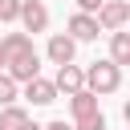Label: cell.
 <instances>
[{
    "instance_id": "obj_10",
    "label": "cell",
    "mask_w": 130,
    "mask_h": 130,
    "mask_svg": "<svg viewBox=\"0 0 130 130\" xmlns=\"http://www.w3.org/2000/svg\"><path fill=\"white\" fill-rule=\"evenodd\" d=\"M69 110H73V118H85V114H93V110H98V93H89V89L81 85L77 93H69Z\"/></svg>"
},
{
    "instance_id": "obj_13",
    "label": "cell",
    "mask_w": 130,
    "mask_h": 130,
    "mask_svg": "<svg viewBox=\"0 0 130 130\" xmlns=\"http://www.w3.org/2000/svg\"><path fill=\"white\" fill-rule=\"evenodd\" d=\"M16 85H20V81H16V77H12L8 69H4V73H0V106L16 102Z\"/></svg>"
},
{
    "instance_id": "obj_2",
    "label": "cell",
    "mask_w": 130,
    "mask_h": 130,
    "mask_svg": "<svg viewBox=\"0 0 130 130\" xmlns=\"http://www.w3.org/2000/svg\"><path fill=\"white\" fill-rule=\"evenodd\" d=\"M126 20H130V4H126V0H102V4H98V28L114 32V28H122Z\"/></svg>"
},
{
    "instance_id": "obj_1",
    "label": "cell",
    "mask_w": 130,
    "mask_h": 130,
    "mask_svg": "<svg viewBox=\"0 0 130 130\" xmlns=\"http://www.w3.org/2000/svg\"><path fill=\"white\" fill-rule=\"evenodd\" d=\"M85 89L98 93V98H102V93H118V89H122V65H114L110 57H106V61H93V65L85 69Z\"/></svg>"
},
{
    "instance_id": "obj_15",
    "label": "cell",
    "mask_w": 130,
    "mask_h": 130,
    "mask_svg": "<svg viewBox=\"0 0 130 130\" xmlns=\"http://www.w3.org/2000/svg\"><path fill=\"white\" fill-rule=\"evenodd\" d=\"M20 16V0H0V24H12Z\"/></svg>"
},
{
    "instance_id": "obj_9",
    "label": "cell",
    "mask_w": 130,
    "mask_h": 130,
    "mask_svg": "<svg viewBox=\"0 0 130 130\" xmlns=\"http://www.w3.org/2000/svg\"><path fill=\"white\" fill-rule=\"evenodd\" d=\"M110 61L114 65H130V32H122V28L110 32Z\"/></svg>"
},
{
    "instance_id": "obj_7",
    "label": "cell",
    "mask_w": 130,
    "mask_h": 130,
    "mask_svg": "<svg viewBox=\"0 0 130 130\" xmlns=\"http://www.w3.org/2000/svg\"><path fill=\"white\" fill-rule=\"evenodd\" d=\"M24 98H28L32 106H49V102H57V85H53L49 77H41V73H37V77H28V81H24Z\"/></svg>"
},
{
    "instance_id": "obj_5",
    "label": "cell",
    "mask_w": 130,
    "mask_h": 130,
    "mask_svg": "<svg viewBox=\"0 0 130 130\" xmlns=\"http://www.w3.org/2000/svg\"><path fill=\"white\" fill-rule=\"evenodd\" d=\"M98 32H102V28H98V16H93V12H81V8H77V12L69 16V37H73V41H98Z\"/></svg>"
},
{
    "instance_id": "obj_19",
    "label": "cell",
    "mask_w": 130,
    "mask_h": 130,
    "mask_svg": "<svg viewBox=\"0 0 130 130\" xmlns=\"http://www.w3.org/2000/svg\"><path fill=\"white\" fill-rule=\"evenodd\" d=\"M0 69H4V49H0Z\"/></svg>"
},
{
    "instance_id": "obj_11",
    "label": "cell",
    "mask_w": 130,
    "mask_h": 130,
    "mask_svg": "<svg viewBox=\"0 0 130 130\" xmlns=\"http://www.w3.org/2000/svg\"><path fill=\"white\" fill-rule=\"evenodd\" d=\"M28 122V114H24V106H16V102H8V106H0V130H20Z\"/></svg>"
},
{
    "instance_id": "obj_18",
    "label": "cell",
    "mask_w": 130,
    "mask_h": 130,
    "mask_svg": "<svg viewBox=\"0 0 130 130\" xmlns=\"http://www.w3.org/2000/svg\"><path fill=\"white\" fill-rule=\"evenodd\" d=\"M20 130H41V126H37V122H24V126H20Z\"/></svg>"
},
{
    "instance_id": "obj_6",
    "label": "cell",
    "mask_w": 130,
    "mask_h": 130,
    "mask_svg": "<svg viewBox=\"0 0 130 130\" xmlns=\"http://www.w3.org/2000/svg\"><path fill=\"white\" fill-rule=\"evenodd\" d=\"M53 85H57V93H77V89L85 85V69H77L73 61H65V65H57Z\"/></svg>"
},
{
    "instance_id": "obj_8",
    "label": "cell",
    "mask_w": 130,
    "mask_h": 130,
    "mask_svg": "<svg viewBox=\"0 0 130 130\" xmlns=\"http://www.w3.org/2000/svg\"><path fill=\"white\" fill-rule=\"evenodd\" d=\"M73 53H77V41H73L69 32H53V37H49V61H53V65L73 61Z\"/></svg>"
},
{
    "instance_id": "obj_12",
    "label": "cell",
    "mask_w": 130,
    "mask_h": 130,
    "mask_svg": "<svg viewBox=\"0 0 130 130\" xmlns=\"http://www.w3.org/2000/svg\"><path fill=\"white\" fill-rule=\"evenodd\" d=\"M8 73H12L16 81H28V77H37V73H41V57L32 53V57H24V61H12V65H8Z\"/></svg>"
},
{
    "instance_id": "obj_17",
    "label": "cell",
    "mask_w": 130,
    "mask_h": 130,
    "mask_svg": "<svg viewBox=\"0 0 130 130\" xmlns=\"http://www.w3.org/2000/svg\"><path fill=\"white\" fill-rule=\"evenodd\" d=\"M41 130H73V126H65V122L57 118V122H49V126H41Z\"/></svg>"
},
{
    "instance_id": "obj_16",
    "label": "cell",
    "mask_w": 130,
    "mask_h": 130,
    "mask_svg": "<svg viewBox=\"0 0 130 130\" xmlns=\"http://www.w3.org/2000/svg\"><path fill=\"white\" fill-rule=\"evenodd\" d=\"M98 4H102V0H77V8H81V12H98Z\"/></svg>"
},
{
    "instance_id": "obj_3",
    "label": "cell",
    "mask_w": 130,
    "mask_h": 130,
    "mask_svg": "<svg viewBox=\"0 0 130 130\" xmlns=\"http://www.w3.org/2000/svg\"><path fill=\"white\" fill-rule=\"evenodd\" d=\"M16 20L24 24V32H45L49 28V8L41 0H20V16Z\"/></svg>"
},
{
    "instance_id": "obj_4",
    "label": "cell",
    "mask_w": 130,
    "mask_h": 130,
    "mask_svg": "<svg viewBox=\"0 0 130 130\" xmlns=\"http://www.w3.org/2000/svg\"><path fill=\"white\" fill-rule=\"evenodd\" d=\"M0 49H4V69L12 65V61H24V57H32L37 49H32V41H28V32H8L4 41H0Z\"/></svg>"
},
{
    "instance_id": "obj_14",
    "label": "cell",
    "mask_w": 130,
    "mask_h": 130,
    "mask_svg": "<svg viewBox=\"0 0 130 130\" xmlns=\"http://www.w3.org/2000/svg\"><path fill=\"white\" fill-rule=\"evenodd\" d=\"M77 126L73 130H106V114L102 110H93V114H85V118H73Z\"/></svg>"
}]
</instances>
